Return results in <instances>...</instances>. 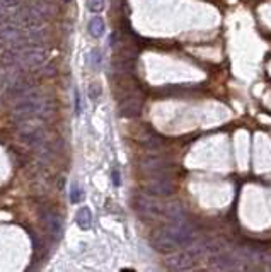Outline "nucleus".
Here are the masks:
<instances>
[{"label":"nucleus","mask_w":271,"mask_h":272,"mask_svg":"<svg viewBox=\"0 0 271 272\" xmlns=\"http://www.w3.org/2000/svg\"><path fill=\"white\" fill-rule=\"evenodd\" d=\"M113 70L121 77L125 75H132L135 70V58H114Z\"/></svg>","instance_id":"obj_15"},{"label":"nucleus","mask_w":271,"mask_h":272,"mask_svg":"<svg viewBox=\"0 0 271 272\" xmlns=\"http://www.w3.org/2000/svg\"><path fill=\"white\" fill-rule=\"evenodd\" d=\"M111 175H113V184H114V186H120V184H121V179H120L118 168H113V173H111Z\"/></svg>","instance_id":"obj_25"},{"label":"nucleus","mask_w":271,"mask_h":272,"mask_svg":"<svg viewBox=\"0 0 271 272\" xmlns=\"http://www.w3.org/2000/svg\"><path fill=\"white\" fill-rule=\"evenodd\" d=\"M75 112L77 114H81L82 112V99H81V94L75 90Z\"/></svg>","instance_id":"obj_24"},{"label":"nucleus","mask_w":271,"mask_h":272,"mask_svg":"<svg viewBox=\"0 0 271 272\" xmlns=\"http://www.w3.org/2000/svg\"><path fill=\"white\" fill-rule=\"evenodd\" d=\"M48 60V51L41 46H27L17 53V63L24 68H40Z\"/></svg>","instance_id":"obj_3"},{"label":"nucleus","mask_w":271,"mask_h":272,"mask_svg":"<svg viewBox=\"0 0 271 272\" xmlns=\"http://www.w3.org/2000/svg\"><path fill=\"white\" fill-rule=\"evenodd\" d=\"M138 143L142 145L143 148H147V150H156L159 148L162 145V140H161V136L156 134L153 131L150 129H147V131H143V133H140L138 134Z\"/></svg>","instance_id":"obj_14"},{"label":"nucleus","mask_w":271,"mask_h":272,"mask_svg":"<svg viewBox=\"0 0 271 272\" xmlns=\"http://www.w3.org/2000/svg\"><path fill=\"white\" fill-rule=\"evenodd\" d=\"M171 167V162L166 160L164 157H150V158H145L143 160V165L142 168L148 173H153V175H157V173H162L166 170V168Z\"/></svg>","instance_id":"obj_11"},{"label":"nucleus","mask_w":271,"mask_h":272,"mask_svg":"<svg viewBox=\"0 0 271 272\" xmlns=\"http://www.w3.org/2000/svg\"><path fill=\"white\" fill-rule=\"evenodd\" d=\"M41 221L45 223L46 230H48L50 237L53 238L55 242H58L63 235V219L62 216L53 209H41L40 211Z\"/></svg>","instance_id":"obj_6"},{"label":"nucleus","mask_w":271,"mask_h":272,"mask_svg":"<svg viewBox=\"0 0 271 272\" xmlns=\"http://www.w3.org/2000/svg\"><path fill=\"white\" fill-rule=\"evenodd\" d=\"M4 19V11H2V6H0V21Z\"/></svg>","instance_id":"obj_26"},{"label":"nucleus","mask_w":271,"mask_h":272,"mask_svg":"<svg viewBox=\"0 0 271 272\" xmlns=\"http://www.w3.org/2000/svg\"><path fill=\"white\" fill-rule=\"evenodd\" d=\"M16 21L24 27H36L43 22V16L36 9H24V11L16 16Z\"/></svg>","instance_id":"obj_10"},{"label":"nucleus","mask_w":271,"mask_h":272,"mask_svg":"<svg viewBox=\"0 0 271 272\" xmlns=\"http://www.w3.org/2000/svg\"><path fill=\"white\" fill-rule=\"evenodd\" d=\"M45 133L41 128H36V126H26L24 129L21 131V140L27 145H40L43 142Z\"/></svg>","instance_id":"obj_12"},{"label":"nucleus","mask_w":271,"mask_h":272,"mask_svg":"<svg viewBox=\"0 0 271 272\" xmlns=\"http://www.w3.org/2000/svg\"><path fill=\"white\" fill-rule=\"evenodd\" d=\"M91 65L94 68H99L101 67V62H102V56H101V51L99 50H92L91 51Z\"/></svg>","instance_id":"obj_22"},{"label":"nucleus","mask_w":271,"mask_h":272,"mask_svg":"<svg viewBox=\"0 0 271 272\" xmlns=\"http://www.w3.org/2000/svg\"><path fill=\"white\" fill-rule=\"evenodd\" d=\"M82 199H84V191L75 182V184L72 186V191H70V201H72L73 204H77V203H81Z\"/></svg>","instance_id":"obj_19"},{"label":"nucleus","mask_w":271,"mask_h":272,"mask_svg":"<svg viewBox=\"0 0 271 272\" xmlns=\"http://www.w3.org/2000/svg\"><path fill=\"white\" fill-rule=\"evenodd\" d=\"M0 62H2L4 67H12V65H16L17 63V51H14V50L4 51Z\"/></svg>","instance_id":"obj_18"},{"label":"nucleus","mask_w":271,"mask_h":272,"mask_svg":"<svg viewBox=\"0 0 271 272\" xmlns=\"http://www.w3.org/2000/svg\"><path fill=\"white\" fill-rule=\"evenodd\" d=\"M75 223L81 230H89L92 226V213L87 206H82V208L77 209L75 213Z\"/></svg>","instance_id":"obj_16"},{"label":"nucleus","mask_w":271,"mask_h":272,"mask_svg":"<svg viewBox=\"0 0 271 272\" xmlns=\"http://www.w3.org/2000/svg\"><path fill=\"white\" fill-rule=\"evenodd\" d=\"M135 209L140 213V216L152 219V218L164 216L166 204L157 203L156 199H150L147 198V196H140V198L135 199Z\"/></svg>","instance_id":"obj_5"},{"label":"nucleus","mask_w":271,"mask_h":272,"mask_svg":"<svg viewBox=\"0 0 271 272\" xmlns=\"http://www.w3.org/2000/svg\"><path fill=\"white\" fill-rule=\"evenodd\" d=\"M104 7H106V0H89L87 2V9L91 12H101V11H104Z\"/></svg>","instance_id":"obj_20"},{"label":"nucleus","mask_w":271,"mask_h":272,"mask_svg":"<svg viewBox=\"0 0 271 272\" xmlns=\"http://www.w3.org/2000/svg\"><path fill=\"white\" fill-rule=\"evenodd\" d=\"M22 37V29L14 24L0 27V43H16Z\"/></svg>","instance_id":"obj_13"},{"label":"nucleus","mask_w":271,"mask_h":272,"mask_svg":"<svg viewBox=\"0 0 271 272\" xmlns=\"http://www.w3.org/2000/svg\"><path fill=\"white\" fill-rule=\"evenodd\" d=\"M87 29H89V34H91L92 37H102L106 32V22L102 21V17L96 16L89 21Z\"/></svg>","instance_id":"obj_17"},{"label":"nucleus","mask_w":271,"mask_h":272,"mask_svg":"<svg viewBox=\"0 0 271 272\" xmlns=\"http://www.w3.org/2000/svg\"><path fill=\"white\" fill-rule=\"evenodd\" d=\"M43 99L38 97L34 94V90L26 94V96H22L19 102H17L16 106H14L12 109V118L21 121V123H24V121L34 118L36 114H41V109H43Z\"/></svg>","instance_id":"obj_2"},{"label":"nucleus","mask_w":271,"mask_h":272,"mask_svg":"<svg viewBox=\"0 0 271 272\" xmlns=\"http://www.w3.org/2000/svg\"><path fill=\"white\" fill-rule=\"evenodd\" d=\"M63 2H68V0H63Z\"/></svg>","instance_id":"obj_27"},{"label":"nucleus","mask_w":271,"mask_h":272,"mask_svg":"<svg viewBox=\"0 0 271 272\" xmlns=\"http://www.w3.org/2000/svg\"><path fill=\"white\" fill-rule=\"evenodd\" d=\"M34 90V83L31 80H22V78H17V80H14L11 85L7 88V96L11 97V99H21L22 96H26V94H29Z\"/></svg>","instance_id":"obj_9"},{"label":"nucleus","mask_w":271,"mask_h":272,"mask_svg":"<svg viewBox=\"0 0 271 272\" xmlns=\"http://www.w3.org/2000/svg\"><path fill=\"white\" fill-rule=\"evenodd\" d=\"M193 238H195V230L183 218V219H177V221H172V224H169V226L153 232L150 237V245L157 252L169 254V252H174L179 247L189 245L193 242Z\"/></svg>","instance_id":"obj_1"},{"label":"nucleus","mask_w":271,"mask_h":272,"mask_svg":"<svg viewBox=\"0 0 271 272\" xmlns=\"http://www.w3.org/2000/svg\"><path fill=\"white\" fill-rule=\"evenodd\" d=\"M89 97H91L92 101H96V99H99V97H101V85L97 82L89 85Z\"/></svg>","instance_id":"obj_21"},{"label":"nucleus","mask_w":271,"mask_h":272,"mask_svg":"<svg viewBox=\"0 0 271 272\" xmlns=\"http://www.w3.org/2000/svg\"><path fill=\"white\" fill-rule=\"evenodd\" d=\"M198 252L196 250H188V252H179V254L171 255L166 260V267L171 270H188L195 264V257Z\"/></svg>","instance_id":"obj_8"},{"label":"nucleus","mask_w":271,"mask_h":272,"mask_svg":"<svg viewBox=\"0 0 271 272\" xmlns=\"http://www.w3.org/2000/svg\"><path fill=\"white\" fill-rule=\"evenodd\" d=\"M143 187H145L148 196H156V198H167L176 191L174 182L166 179V177H153V179L147 180Z\"/></svg>","instance_id":"obj_7"},{"label":"nucleus","mask_w":271,"mask_h":272,"mask_svg":"<svg viewBox=\"0 0 271 272\" xmlns=\"http://www.w3.org/2000/svg\"><path fill=\"white\" fill-rule=\"evenodd\" d=\"M143 109V99L140 92H132L120 97L118 102V112L123 118H138Z\"/></svg>","instance_id":"obj_4"},{"label":"nucleus","mask_w":271,"mask_h":272,"mask_svg":"<svg viewBox=\"0 0 271 272\" xmlns=\"http://www.w3.org/2000/svg\"><path fill=\"white\" fill-rule=\"evenodd\" d=\"M19 4H21V0H0V6H2V7H9V9L17 7Z\"/></svg>","instance_id":"obj_23"}]
</instances>
